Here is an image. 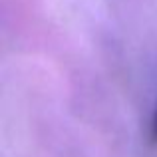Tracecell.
Returning a JSON list of instances; mask_svg holds the SVG:
<instances>
[{"label": "cell", "mask_w": 157, "mask_h": 157, "mask_svg": "<svg viewBox=\"0 0 157 157\" xmlns=\"http://www.w3.org/2000/svg\"><path fill=\"white\" fill-rule=\"evenodd\" d=\"M151 141L157 143V109H155V115H153V121H151Z\"/></svg>", "instance_id": "6da1fadb"}]
</instances>
